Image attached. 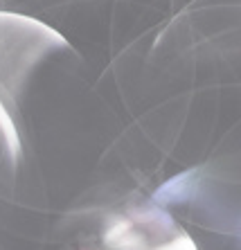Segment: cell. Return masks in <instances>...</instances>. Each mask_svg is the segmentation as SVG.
Segmentation results:
<instances>
[{
  "label": "cell",
  "instance_id": "obj_1",
  "mask_svg": "<svg viewBox=\"0 0 241 250\" xmlns=\"http://www.w3.org/2000/svg\"><path fill=\"white\" fill-rule=\"evenodd\" d=\"M68 50L54 29L20 14L0 12V99L16 117V104L34 70Z\"/></svg>",
  "mask_w": 241,
  "mask_h": 250
},
{
  "label": "cell",
  "instance_id": "obj_2",
  "mask_svg": "<svg viewBox=\"0 0 241 250\" xmlns=\"http://www.w3.org/2000/svg\"><path fill=\"white\" fill-rule=\"evenodd\" d=\"M20 135H18L16 117L9 113L2 99H0V174L2 171H16L20 163Z\"/></svg>",
  "mask_w": 241,
  "mask_h": 250
}]
</instances>
